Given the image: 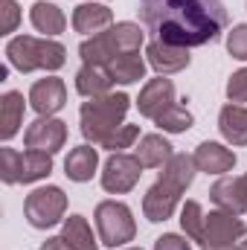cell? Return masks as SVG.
Instances as JSON below:
<instances>
[{
  "instance_id": "1",
  "label": "cell",
  "mask_w": 247,
  "mask_h": 250,
  "mask_svg": "<svg viewBox=\"0 0 247 250\" xmlns=\"http://www.w3.org/2000/svg\"><path fill=\"white\" fill-rule=\"evenodd\" d=\"M140 21L154 35L175 47H206L230 26L224 0H140Z\"/></svg>"
},
{
  "instance_id": "25",
  "label": "cell",
  "mask_w": 247,
  "mask_h": 250,
  "mask_svg": "<svg viewBox=\"0 0 247 250\" xmlns=\"http://www.w3.org/2000/svg\"><path fill=\"white\" fill-rule=\"evenodd\" d=\"M53 172V154L47 151H32L26 148L21 157V184H38L44 178H50Z\"/></svg>"
},
{
  "instance_id": "31",
  "label": "cell",
  "mask_w": 247,
  "mask_h": 250,
  "mask_svg": "<svg viewBox=\"0 0 247 250\" xmlns=\"http://www.w3.org/2000/svg\"><path fill=\"white\" fill-rule=\"evenodd\" d=\"M227 53L236 62H247V23H236L227 32Z\"/></svg>"
},
{
  "instance_id": "14",
  "label": "cell",
  "mask_w": 247,
  "mask_h": 250,
  "mask_svg": "<svg viewBox=\"0 0 247 250\" xmlns=\"http://www.w3.org/2000/svg\"><path fill=\"white\" fill-rule=\"evenodd\" d=\"M195 166H198V172H204V175H227V172H233V166H236V151L230 148V146H224V143H212V140H204L198 148H195Z\"/></svg>"
},
{
  "instance_id": "5",
  "label": "cell",
  "mask_w": 247,
  "mask_h": 250,
  "mask_svg": "<svg viewBox=\"0 0 247 250\" xmlns=\"http://www.w3.org/2000/svg\"><path fill=\"white\" fill-rule=\"evenodd\" d=\"M64 212H67V195L56 184L32 189L23 201V218L35 230H53L64 224Z\"/></svg>"
},
{
  "instance_id": "19",
  "label": "cell",
  "mask_w": 247,
  "mask_h": 250,
  "mask_svg": "<svg viewBox=\"0 0 247 250\" xmlns=\"http://www.w3.org/2000/svg\"><path fill=\"white\" fill-rule=\"evenodd\" d=\"M26 102L29 99H23L21 90H6L0 96V140L3 143H9L21 131L23 114H26Z\"/></svg>"
},
{
  "instance_id": "16",
  "label": "cell",
  "mask_w": 247,
  "mask_h": 250,
  "mask_svg": "<svg viewBox=\"0 0 247 250\" xmlns=\"http://www.w3.org/2000/svg\"><path fill=\"white\" fill-rule=\"evenodd\" d=\"M99 169V148L90 146V143H82L76 148H70V154L64 157V175L73 181V184H87L93 181Z\"/></svg>"
},
{
  "instance_id": "27",
  "label": "cell",
  "mask_w": 247,
  "mask_h": 250,
  "mask_svg": "<svg viewBox=\"0 0 247 250\" xmlns=\"http://www.w3.org/2000/svg\"><path fill=\"white\" fill-rule=\"evenodd\" d=\"M204 224H206V212L201 207V201H186L181 207V230L189 242L201 245L204 239Z\"/></svg>"
},
{
  "instance_id": "26",
  "label": "cell",
  "mask_w": 247,
  "mask_h": 250,
  "mask_svg": "<svg viewBox=\"0 0 247 250\" xmlns=\"http://www.w3.org/2000/svg\"><path fill=\"white\" fill-rule=\"evenodd\" d=\"M108 32H111L114 47H117V53H120V56L140 53V47L145 44V32H143V29H140V23H134V21H120V23H114Z\"/></svg>"
},
{
  "instance_id": "20",
  "label": "cell",
  "mask_w": 247,
  "mask_h": 250,
  "mask_svg": "<svg viewBox=\"0 0 247 250\" xmlns=\"http://www.w3.org/2000/svg\"><path fill=\"white\" fill-rule=\"evenodd\" d=\"M114 79L108 73V67H99V64H82L79 73H76V90L79 96L84 99H93V96H105L114 90Z\"/></svg>"
},
{
  "instance_id": "24",
  "label": "cell",
  "mask_w": 247,
  "mask_h": 250,
  "mask_svg": "<svg viewBox=\"0 0 247 250\" xmlns=\"http://www.w3.org/2000/svg\"><path fill=\"white\" fill-rule=\"evenodd\" d=\"M148 62L140 53H128V56H117L114 62L108 64V73L117 84H137L140 79H145Z\"/></svg>"
},
{
  "instance_id": "13",
  "label": "cell",
  "mask_w": 247,
  "mask_h": 250,
  "mask_svg": "<svg viewBox=\"0 0 247 250\" xmlns=\"http://www.w3.org/2000/svg\"><path fill=\"white\" fill-rule=\"evenodd\" d=\"M70 23H73V29H76L79 35H87V38H90V35H99V32H105V29L114 26V12H111L108 3H96V0L79 3V6L73 9Z\"/></svg>"
},
{
  "instance_id": "38",
  "label": "cell",
  "mask_w": 247,
  "mask_h": 250,
  "mask_svg": "<svg viewBox=\"0 0 247 250\" xmlns=\"http://www.w3.org/2000/svg\"><path fill=\"white\" fill-rule=\"evenodd\" d=\"M123 250H143V248H123Z\"/></svg>"
},
{
  "instance_id": "32",
  "label": "cell",
  "mask_w": 247,
  "mask_h": 250,
  "mask_svg": "<svg viewBox=\"0 0 247 250\" xmlns=\"http://www.w3.org/2000/svg\"><path fill=\"white\" fill-rule=\"evenodd\" d=\"M0 12H3L0 35H12V32H18V26H21V6H18V0H0Z\"/></svg>"
},
{
  "instance_id": "35",
  "label": "cell",
  "mask_w": 247,
  "mask_h": 250,
  "mask_svg": "<svg viewBox=\"0 0 247 250\" xmlns=\"http://www.w3.org/2000/svg\"><path fill=\"white\" fill-rule=\"evenodd\" d=\"M41 250H73V248H70V245L64 242V236L59 233V236H50V239H47V242L41 245Z\"/></svg>"
},
{
  "instance_id": "3",
  "label": "cell",
  "mask_w": 247,
  "mask_h": 250,
  "mask_svg": "<svg viewBox=\"0 0 247 250\" xmlns=\"http://www.w3.org/2000/svg\"><path fill=\"white\" fill-rule=\"evenodd\" d=\"M6 62L18 73H56L67 64V47L56 38H35V35H12L6 41Z\"/></svg>"
},
{
  "instance_id": "6",
  "label": "cell",
  "mask_w": 247,
  "mask_h": 250,
  "mask_svg": "<svg viewBox=\"0 0 247 250\" xmlns=\"http://www.w3.org/2000/svg\"><path fill=\"white\" fill-rule=\"evenodd\" d=\"M247 233V224L227 212V209H212L206 212V224H204V239L201 250H233Z\"/></svg>"
},
{
  "instance_id": "4",
  "label": "cell",
  "mask_w": 247,
  "mask_h": 250,
  "mask_svg": "<svg viewBox=\"0 0 247 250\" xmlns=\"http://www.w3.org/2000/svg\"><path fill=\"white\" fill-rule=\"evenodd\" d=\"M93 221H96V230H99V242L105 248H123L128 242H134L137 236V221H134V212L131 207L123 201H99L96 209H93Z\"/></svg>"
},
{
  "instance_id": "36",
  "label": "cell",
  "mask_w": 247,
  "mask_h": 250,
  "mask_svg": "<svg viewBox=\"0 0 247 250\" xmlns=\"http://www.w3.org/2000/svg\"><path fill=\"white\" fill-rule=\"evenodd\" d=\"M233 250H247V239H242V242H239V245H236Z\"/></svg>"
},
{
  "instance_id": "29",
  "label": "cell",
  "mask_w": 247,
  "mask_h": 250,
  "mask_svg": "<svg viewBox=\"0 0 247 250\" xmlns=\"http://www.w3.org/2000/svg\"><path fill=\"white\" fill-rule=\"evenodd\" d=\"M21 151H15V148H9V146H3L0 148V181L6 184V187H15V184H21Z\"/></svg>"
},
{
  "instance_id": "10",
  "label": "cell",
  "mask_w": 247,
  "mask_h": 250,
  "mask_svg": "<svg viewBox=\"0 0 247 250\" xmlns=\"http://www.w3.org/2000/svg\"><path fill=\"white\" fill-rule=\"evenodd\" d=\"M178 102V90H175V82L166 79V76H157V79H148L137 96V111L140 117L145 120H157L166 108H172Z\"/></svg>"
},
{
  "instance_id": "15",
  "label": "cell",
  "mask_w": 247,
  "mask_h": 250,
  "mask_svg": "<svg viewBox=\"0 0 247 250\" xmlns=\"http://www.w3.org/2000/svg\"><path fill=\"white\" fill-rule=\"evenodd\" d=\"M209 201L215 204V209H227L233 215H245L247 212V195H245V187H242V178L221 175L209 187Z\"/></svg>"
},
{
  "instance_id": "18",
  "label": "cell",
  "mask_w": 247,
  "mask_h": 250,
  "mask_svg": "<svg viewBox=\"0 0 247 250\" xmlns=\"http://www.w3.org/2000/svg\"><path fill=\"white\" fill-rule=\"evenodd\" d=\"M218 131H221V137L227 140V146L245 148L247 146V105L227 102V105L218 111Z\"/></svg>"
},
{
  "instance_id": "33",
  "label": "cell",
  "mask_w": 247,
  "mask_h": 250,
  "mask_svg": "<svg viewBox=\"0 0 247 250\" xmlns=\"http://www.w3.org/2000/svg\"><path fill=\"white\" fill-rule=\"evenodd\" d=\"M227 99L236 105H247V67L236 70L227 79Z\"/></svg>"
},
{
  "instance_id": "28",
  "label": "cell",
  "mask_w": 247,
  "mask_h": 250,
  "mask_svg": "<svg viewBox=\"0 0 247 250\" xmlns=\"http://www.w3.org/2000/svg\"><path fill=\"white\" fill-rule=\"evenodd\" d=\"M154 125L160 128V131H166V134H184V131H189L192 125H195V117H192V111L189 108H184V105H172V108H166L157 120H154Z\"/></svg>"
},
{
  "instance_id": "7",
  "label": "cell",
  "mask_w": 247,
  "mask_h": 250,
  "mask_svg": "<svg viewBox=\"0 0 247 250\" xmlns=\"http://www.w3.org/2000/svg\"><path fill=\"white\" fill-rule=\"evenodd\" d=\"M140 178H143V163L128 151H114L99 172V184L111 195H128L140 184Z\"/></svg>"
},
{
  "instance_id": "37",
  "label": "cell",
  "mask_w": 247,
  "mask_h": 250,
  "mask_svg": "<svg viewBox=\"0 0 247 250\" xmlns=\"http://www.w3.org/2000/svg\"><path fill=\"white\" fill-rule=\"evenodd\" d=\"M242 187H245V195H247V172L242 175Z\"/></svg>"
},
{
  "instance_id": "30",
  "label": "cell",
  "mask_w": 247,
  "mask_h": 250,
  "mask_svg": "<svg viewBox=\"0 0 247 250\" xmlns=\"http://www.w3.org/2000/svg\"><path fill=\"white\" fill-rule=\"evenodd\" d=\"M137 140H140V125H128L125 123V125H120V128H117V131H114L99 148H105V151L114 154V151H125V148H131Z\"/></svg>"
},
{
  "instance_id": "12",
  "label": "cell",
  "mask_w": 247,
  "mask_h": 250,
  "mask_svg": "<svg viewBox=\"0 0 247 250\" xmlns=\"http://www.w3.org/2000/svg\"><path fill=\"white\" fill-rule=\"evenodd\" d=\"M145 62L157 76H172V73L186 70L192 64V56H189L186 47H175V44H166V41H151L145 47Z\"/></svg>"
},
{
  "instance_id": "8",
  "label": "cell",
  "mask_w": 247,
  "mask_h": 250,
  "mask_svg": "<svg viewBox=\"0 0 247 250\" xmlns=\"http://www.w3.org/2000/svg\"><path fill=\"white\" fill-rule=\"evenodd\" d=\"M64 143H67V123L59 120V117H38L23 131V146L32 148V151L59 154L64 148Z\"/></svg>"
},
{
  "instance_id": "23",
  "label": "cell",
  "mask_w": 247,
  "mask_h": 250,
  "mask_svg": "<svg viewBox=\"0 0 247 250\" xmlns=\"http://www.w3.org/2000/svg\"><path fill=\"white\" fill-rule=\"evenodd\" d=\"M195 175H198V166H195V157L192 154H184V151H175V157L163 166V172H160V178L163 181H169L175 189H186L192 187V181H195Z\"/></svg>"
},
{
  "instance_id": "9",
  "label": "cell",
  "mask_w": 247,
  "mask_h": 250,
  "mask_svg": "<svg viewBox=\"0 0 247 250\" xmlns=\"http://www.w3.org/2000/svg\"><path fill=\"white\" fill-rule=\"evenodd\" d=\"M181 189H175L169 181H163V178H157L151 187L145 189V195H143V215L151 221V224H163V221H169L175 212H178V207H181Z\"/></svg>"
},
{
  "instance_id": "34",
  "label": "cell",
  "mask_w": 247,
  "mask_h": 250,
  "mask_svg": "<svg viewBox=\"0 0 247 250\" xmlns=\"http://www.w3.org/2000/svg\"><path fill=\"white\" fill-rule=\"evenodd\" d=\"M154 250H192V242L181 233H163L160 239H154Z\"/></svg>"
},
{
  "instance_id": "22",
  "label": "cell",
  "mask_w": 247,
  "mask_h": 250,
  "mask_svg": "<svg viewBox=\"0 0 247 250\" xmlns=\"http://www.w3.org/2000/svg\"><path fill=\"white\" fill-rule=\"evenodd\" d=\"M62 236L73 250H99V239L93 236L90 221L84 215H79V212H73L70 218H64Z\"/></svg>"
},
{
  "instance_id": "21",
  "label": "cell",
  "mask_w": 247,
  "mask_h": 250,
  "mask_svg": "<svg viewBox=\"0 0 247 250\" xmlns=\"http://www.w3.org/2000/svg\"><path fill=\"white\" fill-rule=\"evenodd\" d=\"M29 21H32L35 32H41L44 38H56V35H62L67 29L64 12L56 3H50V0H35L32 9H29Z\"/></svg>"
},
{
  "instance_id": "39",
  "label": "cell",
  "mask_w": 247,
  "mask_h": 250,
  "mask_svg": "<svg viewBox=\"0 0 247 250\" xmlns=\"http://www.w3.org/2000/svg\"><path fill=\"white\" fill-rule=\"evenodd\" d=\"M87 3H90V0H87ZM96 3H108V0H96Z\"/></svg>"
},
{
  "instance_id": "11",
  "label": "cell",
  "mask_w": 247,
  "mask_h": 250,
  "mask_svg": "<svg viewBox=\"0 0 247 250\" xmlns=\"http://www.w3.org/2000/svg\"><path fill=\"white\" fill-rule=\"evenodd\" d=\"M26 99H29V108L38 117H56L64 105H67V84H64V79L50 73V76L32 82Z\"/></svg>"
},
{
  "instance_id": "17",
  "label": "cell",
  "mask_w": 247,
  "mask_h": 250,
  "mask_svg": "<svg viewBox=\"0 0 247 250\" xmlns=\"http://www.w3.org/2000/svg\"><path fill=\"white\" fill-rule=\"evenodd\" d=\"M134 157L143 163V169H163L175 157V146L163 134H143L134 148Z\"/></svg>"
},
{
  "instance_id": "2",
  "label": "cell",
  "mask_w": 247,
  "mask_h": 250,
  "mask_svg": "<svg viewBox=\"0 0 247 250\" xmlns=\"http://www.w3.org/2000/svg\"><path fill=\"white\" fill-rule=\"evenodd\" d=\"M131 108V96L128 93H105V96H93L87 102H82L79 108V128L84 143L90 146H102L120 125H125V114Z\"/></svg>"
}]
</instances>
